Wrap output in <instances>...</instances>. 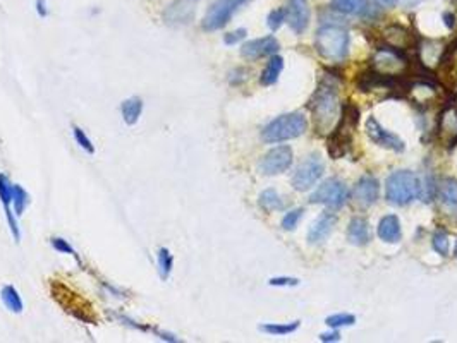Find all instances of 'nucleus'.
<instances>
[{
    "label": "nucleus",
    "mask_w": 457,
    "mask_h": 343,
    "mask_svg": "<svg viewBox=\"0 0 457 343\" xmlns=\"http://www.w3.org/2000/svg\"><path fill=\"white\" fill-rule=\"evenodd\" d=\"M310 110L313 115L317 134L327 136L328 132L334 131L341 118V100H338L337 86L330 81H323L311 98Z\"/></svg>",
    "instance_id": "f257e3e1"
},
{
    "label": "nucleus",
    "mask_w": 457,
    "mask_h": 343,
    "mask_svg": "<svg viewBox=\"0 0 457 343\" xmlns=\"http://www.w3.org/2000/svg\"><path fill=\"white\" fill-rule=\"evenodd\" d=\"M387 201L395 206H406L421 196V181L411 170H399L387 179Z\"/></svg>",
    "instance_id": "f03ea898"
},
{
    "label": "nucleus",
    "mask_w": 457,
    "mask_h": 343,
    "mask_svg": "<svg viewBox=\"0 0 457 343\" xmlns=\"http://www.w3.org/2000/svg\"><path fill=\"white\" fill-rule=\"evenodd\" d=\"M317 50L328 60H342L349 52V33L341 26L325 25L317 31Z\"/></svg>",
    "instance_id": "7ed1b4c3"
},
{
    "label": "nucleus",
    "mask_w": 457,
    "mask_h": 343,
    "mask_svg": "<svg viewBox=\"0 0 457 343\" xmlns=\"http://www.w3.org/2000/svg\"><path fill=\"white\" fill-rule=\"evenodd\" d=\"M308 127L306 117L299 112L294 114H284L277 117L275 120L270 122L265 129L262 131V139L265 142H280L287 141V139L299 138Z\"/></svg>",
    "instance_id": "20e7f679"
},
{
    "label": "nucleus",
    "mask_w": 457,
    "mask_h": 343,
    "mask_svg": "<svg viewBox=\"0 0 457 343\" xmlns=\"http://www.w3.org/2000/svg\"><path fill=\"white\" fill-rule=\"evenodd\" d=\"M360 112L354 107L347 105L344 107V114L338 118L337 125L332 131V138L328 141V153L332 158H342L351 148L353 142V129L356 127Z\"/></svg>",
    "instance_id": "39448f33"
},
{
    "label": "nucleus",
    "mask_w": 457,
    "mask_h": 343,
    "mask_svg": "<svg viewBox=\"0 0 457 343\" xmlns=\"http://www.w3.org/2000/svg\"><path fill=\"white\" fill-rule=\"evenodd\" d=\"M371 64H373L375 73L384 74V76L388 77L406 76L409 71V66H411L408 57L402 55L401 50H395L387 45L380 47V49L375 52Z\"/></svg>",
    "instance_id": "423d86ee"
},
{
    "label": "nucleus",
    "mask_w": 457,
    "mask_h": 343,
    "mask_svg": "<svg viewBox=\"0 0 457 343\" xmlns=\"http://www.w3.org/2000/svg\"><path fill=\"white\" fill-rule=\"evenodd\" d=\"M248 2L249 0H215L206 11L205 18H203L201 28L210 33L219 31L223 26L229 25L232 16Z\"/></svg>",
    "instance_id": "0eeeda50"
},
{
    "label": "nucleus",
    "mask_w": 457,
    "mask_h": 343,
    "mask_svg": "<svg viewBox=\"0 0 457 343\" xmlns=\"http://www.w3.org/2000/svg\"><path fill=\"white\" fill-rule=\"evenodd\" d=\"M347 199H349V189L338 179H328L310 196L311 205H323L330 209L342 208Z\"/></svg>",
    "instance_id": "6e6552de"
},
{
    "label": "nucleus",
    "mask_w": 457,
    "mask_h": 343,
    "mask_svg": "<svg viewBox=\"0 0 457 343\" xmlns=\"http://www.w3.org/2000/svg\"><path fill=\"white\" fill-rule=\"evenodd\" d=\"M325 172V163L321 160V156L318 153L308 156L304 162H301V165L297 166V170L293 175V188L296 191H308V189L313 188L320 177Z\"/></svg>",
    "instance_id": "1a4fd4ad"
},
{
    "label": "nucleus",
    "mask_w": 457,
    "mask_h": 343,
    "mask_svg": "<svg viewBox=\"0 0 457 343\" xmlns=\"http://www.w3.org/2000/svg\"><path fill=\"white\" fill-rule=\"evenodd\" d=\"M293 149L289 146H277L262 156L258 162L260 174L279 175L293 165Z\"/></svg>",
    "instance_id": "9d476101"
},
{
    "label": "nucleus",
    "mask_w": 457,
    "mask_h": 343,
    "mask_svg": "<svg viewBox=\"0 0 457 343\" xmlns=\"http://www.w3.org/2000/svg\"><path fill=\"white\" fill-rule=\"evenodd\" d=\"M198 4L199 0H172L164 11V14H162V19L169 26L189 25L193 18H195Z\"/></svg>",
    "instance_id": "9b49d317"
},
{
    "label": "nucleus",
    "mask_w": 457,
    "mask_h": 343,
    "mask_svg": "<svg viewBox=\"0 0 457 343\" xmlns=\"http://www.w3.org/2000/svg\"><path fill=\"white\" fill-rule=\"evenodd\" d=\"M365 131H367L368 138L375 142V144L382 146V148L392 149V151H404V141L401 138H397L395 134L388 132L387 129H384L380 125V122L375 117H368L367 124H365Z\"/></svg>",
    "instance_id": "f8f14e48"
},
{
    "label": "nucleus",
    "mask_w": 457,
    "mask_h": 343,
    "mask_svg": "<svg viewBox=\"0 0 457 343\" xmlns=\"http://www.w3.org/2000/svg\"><path fill=\"white\" fill-rule=\"evenodd\" d=\"M436 138L445 148L457 144V105H449L440 114L436 125Z\"/></svg>",
    "instance_id": "ddd939ff"
},
{
    "label": "nucleus",
    "mask_w": 457,
    "mask_h": 343,
    "mask_svg": "<svg viewBox=\"0 0 457 343\" xmlns=\"http://www.w3.org/2000/svg\"><path fill=\"white\" fill-rule=\"evenodd\" d=\"M0 201H2V206H4V213H5V220L9 223V230H11L12 237H14L16 242L21 240V230H19L18 220H16V213H12L11 206H12V182L11 179L8 177L5 174H0Z\"/></svg>",
    "instance_id": "4468645a"
},
{
    "label": "nucleus",
    "mask_w": 457,
    "mask_h": 343,
    "mask_svg": "<svg viewBox=\"0 0 457 343\" xmlns=\"http://www.w3.org/2000/svg\"><path fill=\"white\" fill-rule=\"evenodd\" d=\"M280 45L273 36H265V38H256L251 40V42H246L245 45L241 47V55L245 59L249 60H256L262 59V57H269L273 55L275 52H279Z\"/></svg>",
    "instance_id": "2eb2a0df"
},
{
    "label": "nucleus",
    "mask_w": 457,
    "mask_h": 343,
    "mask_svg": "<svg viewBox=\"0 0 457 343\" xmlns=\"http://www.w3.org/2000/svg\"><path fill=\"white\" fill-rule=\"evenodd\" d=\"M382 38L387 47L395 50H409L416 47V36L408 28H402L399 25H392L382 31Z\"/></svg>",
    "instance_id": "dca6fc26"
},
{
    "label": "nucleus",
    "mask_w": 457,
    "mask_h": 343,
    "mask_svg": "<svg viewBox=\"0 0 457 343\" xmlns=\"http://www.w3.org/2000/svg\"><path fill=\"white\" fill-rule=\"evenodd\" d=\"M286 12V21L289 23L293 31L297 35L304 33V29L308 28V23H310V8H308L306 0H289Z\"/></svg>",
    "instance_id": "f3484780"
},
{
    "label": "nucleus",
    "mask_w": 457,
    "mask_h": 343,
    "mask_svg": "<svg viewBox=\"0 0 457 343\" xmlns=\"http://www.w3.org/2000/svg\"><path fill=\"white\" fill-rule=\"evenodd\" d=\"M378 194H380V186L375 177L370 175H365L358 181L356 188H354V199L360 206H371L373 203H377Z\"/></svg>",
    "instance_id": "a211bd4d"
},
{
    "label": "nucleus",
    "mask_w": 457,
    "mask_h": 343,
    "mask_svg": "<svg viewBox=\"0 0 457 343\" xmlns=\"http://www.w3.org/2000/svg\"><path fill=\"white\" fill-rule=\"evenodd\" d=\"M335 223H337V216L334 213H323L320 218L314 220V223L308 230V242L320 244L327 240L330 232L334 230Z\"/></svg>",
    "instance_id": "6ab92c4d"
},
{
    "label": "nucleus",
    "mask_w": 457,
    "mask_h": 343,
    "mask_svg": "<svg viewBox=\"0 0 457 343\" xmlns=\"http://www.w3.org/2000/svg\"><path fill=\"white\" fill-rule=\"evenodd\" d=\"M347 240L354 246H368L371 240L370 223L365 218H360V216L351 220L349 227H347Z\"/></svg>",
    "instance_id": "aec40b11"
},
{
    "label": "nucleus",
    "mask_w": 457,
    "mask_h": 343,
    "mask_svg": "<svg viewBox=\"0 0 457 343\" xmlns=\"http://www.w3.org/2000/svg\"><path fill=\"white\" fill-rule=\"evenodd\" d=\"M378 237H380L384 242L395 244L401 240L402 230H401V222L395 215H387L380 220L378 223Z\"/></svg>",
    "instance_id": "412c9836"
},
{
    "label": "nucleus",
    "mask_w": 457,
    "mask_h": 343,
    "mask_svg": "<svg viewBox=\"0 0 457 343\" xmlns=\"http://www.w3.org/2000/svg\"><path fill=\"white\" fill-rule=\"evenodd\" d=\"M440 62V74L445 81H450V83H456L457 81V42L454 43L452 47L443 52L442 59L439 60Z\"/></svg>",
    "instance_id": "4be33fe9"
},
{
    "label": "nucleus",
    "mask_w": 457,
    "mask_h": 343,
    "mask_svg": "<svg viewBox=\"0 0 457 343\" xmlns=\"http://www.w3.org/2000/svg\"><path fill=\"white\" fill-rule=\"evenodd\" d=\"M332 8L351 16H367L371 11L368 0H332Z\"/></svg>",
    "instance_id": "5701e85b"
},
{
    "label": "nucleus",
    "mask_w": 457,
    "mask_h": 343,
    "mask_svg": "<svg viewBox=\"0 0 457 343\" xmlns=\"http://www.w3.org/2000/svg\"><path fill=\"white\" fill-rule=\"evenodd\" d=\"M143 100L140 97H131L121 103V114H123V120L127 125H136L140 120L141 114H143Z\"/></svg>",
    "instance_id": "b1692460"
},
{
    "label": "nucleus",
    "mask_w": 457,
    "mask_h": 343,
    "mask_svg": "<svg viewBox=\"0 0 457 343\" xmlns=\"http://www.w3.org/2000/svg\"><path fill=\"white\" fill-rule=\"evenodd\" d=\"M0 298L4 302L5 307L14 314H21L25 311V302H23L21 295H19L18 288L14 285H4L0 290Z\"/></svg>",
    "instance_id": "393cba45"
},
{
    "label": "nucleus",
    "mask_w": 457,
    "mask_h": 343,
    "mask_svg": "<svg viewBox=\"0 0 457 343\" xmlns=\"http://www.w3.org/2000/svg\"><path fill=\"white\" fill-rule=\"evenodd\" d=\"M284 69V59L279 55H272V59L269 60V64L265 66V69H263L262 76H260V83L263 84V86H272V84L277 83V79H279L280 73H282Z\"/></svg>",
    "instance_id": "a878e982"
},
{
    "label": "nucleus",
    "mask_w": 457,
    "mask_h": 343,
    "mask_svg": "<svg viewBox=\"0 0 457 343\" xmlns=\"http://www.w3.org/2000/svg\"><path fill=\"white\" fill-rule=\"evenodd\" d=\"M440 199L449 208H457V181L456 179H445L440 186Z\"/></svg>",
    "instance_id": "bb28decb"
},
{
    "label": "nucleus",
    "mask_w": 457,
    "mask_h": 343,
    "mask_svg": "<svg viewBox=\"0 0 457 343\" xmlns=\"http://www.w3.org/2000/svg\"><path fill=\"white\" fill-rule=\"evenodd\" d=\"M157 264L162 280H169V277H171L172 273V268H174V256H172V253L167 247H160V249H158Z\"/></svg>",
    "instance_id": "cd10ccee"
},
{
    "label": "nucleus",
    "mask_w": 457,
    "mask_h": 343,
    "mask_svg": "<svg viewBox=\"0 0 457 343\" xmlns=\"http://www.w3.org/2000/svg\"><path fill=\"white\" fill-rule=\"evenodd\" d=\"M258 205H260V208L265 209L267 213L277 212V209L284 208V203L280 201V196L277 194L273 189H267V191H263L262 194H260Z\"/></svg>",
    "instance_id": "c85d7f7f"
},
{
    "label": "nucleus",
    "mask_w": 457,
    "mask_h": 343,
    "mask_svg": "<svg viewBox=\"0 0 457 343\" xmlns=\"http://www.w3.org/2000/svg\"><path fill=\"white\" fill-rule=\"evenodd\" d=\"M28 205H29L28 192H26L19 184H12V206H14L16 215L21 216Z\"/></svg>",
    "instance_id": "c756f323"
},
{
    "label": "nucleus",
    "mask_w": 457,
    "mask_h": 343,
    "mask_svg": "<svg viewBox=\"0 0 457 343\" xmlns=\"http://www.w3.org/2000/svg\"><path fill=\"white\" fill-rule=\"evenodd\" d=\"M297 328H299V321L287 322V325H275V322H270V325L260 326V329H262L263 333H269V335H275V336L289 335V333L296 331Z\"/></svg>",
    "instance_id": "7c9ffc66"
},
{
    "label": "nucleus",
    "mask_w": 457,
    "mask_h": 343,
    "mask_svg": "<svg viewBox=\"0 0 457 343\" xmlns=\"http://www.w3.org/2000/svg\"><path fill=\"white\" fill-rule=\"evenodd\" d=\"M432 246H433V249L440 254V256H449L450 240H449V236H447V232L439 230V232L433 233Z\"/></svg>",
    "instance_id": "2f4dec72"
},
{
    "label": "nucleus",
    "mask_w": 457,
    "mask_h": 343,
    "mask_svg": "<svg viewBox=\"0 0 457 343\" xmlns=\"http://www.w3.org/2000/svg\"><path fill=\"white\" fill-rule=\"evenodd\" d=\"M325 322H327L332 329L342 328V326H353L354 322H356V316L347 314V312H341V314L328 316V318L325 319Z\"/></svg>",
    "instance_id": "473e14b6"
},
{
    "label": "nucleus",
    "mask_w": 457,
    "mask_h": 343,
    "mask_svg": "<svg viewBox=\"0 0 457 343\" xmlns=\"http://www.w3.org/2000/svg\"><path fill=\"white\" fill-rule=\"evenodd\" d=\"M73 136H74V141L79 144L81 149H84V151L88 153V155H95V144L91 142V139L88 138L86 132L83 131V129L79 127V125H74L73 127Z\"/></svg>",
    "instance_id": "72a5a7b5"
},
{
    "label": "nucleus",
    "mask_w": 457,
    "mask_h": 343,
    "mask_svg": "<svg viewBox=\"0 0 457 343\" xmlns=\"http://www.w3.org/2000/svg\"><path fill=\"white\" fill-rule=\"evenodd\" d=\"M50 244H52V247L57 251V253L69 254V256H73L74 259L81 264V259H79V256H77L76 249H74V247L71 246L66 239H62V237H52V239H50Z\"/></svg>",
    "instance_id": "f704fd0d"
},
{
    "label": "nucleus",
    "mask_w": 457,
    "mask_h": 343,
    "mask_svg": "<svg viewBox=\"0 0 457 343\" xmlns=\"http://www.w3.org/2000/svg\"><path fill=\"white\" fill-rule=\"evenodd\" d=\"M286 18H287L286 9H275V11L270 12L269 18H267V23H269V28L272 29V31H277V29H279L280 26L284 25Z\"/></svg>",
    "instance_id": "c9c22d12"
},
{
    "label": "nucleus",
    "mask_w": 457,
    "mask_h": 343,
    "mask_svg": "<svg viewBox=\"0 0 457 343\" xmlns=\"http://www.w3.org/2000/svg\"><path fill=\"white\" fill-rule=\"evenodd\" d=\"M301 216H303V208H296V209H293V212H289L282 218V229L294 230L297 227V222L301 220Z\"/></svg>",
    "instance_id": "e433bc0d"
},
{
    "label": "nucleus",
    "mask_w": 457,
    "mask_h": 343,
    "mask_svg": "<svg viewBox=\"0 0 457 343\" xmlns=\"http://www.w3.org/2000/svg\"><path fill=\"white\" fill-rule=\"evenodd\" d=\"M246 35H248V31H246L245 28H239L236 29V31L227 33V35L223 36V43H225V45H236V43H239L241 40H245Z\"/></svg>",
    "instance_id": "4c0bfd02"
},
{
    "label": "nucleus",
    "mask_w": 457,
    "mask_h": 343,
    "mask_svg": "<svg viewBox=\"0 0 457 343\" xmlns=\"http://www.w3.org/2000/svg\"><path fill=\"white\" fill-rule=\"evenodd\" d=\"M269 283L273 285V287H293V285L299 283V280H296V278L280 277V278H272Z\"/></svg>",
    "instance_id": "58836bf2"
},
{
    "label": "nucleus",
    "mask_w": 457,
    "mask_h": 343,
    "mask_svg": "<svg viewBox=\"0 0 457 343\" xmlns=\"http://www.w3.org/2000/svg\"><path fill=\"white\" fill-rule=\"evenodd\" d=\"M35 5L36 14H38L40 18H47V16H49V8H47L45 0H35Z\"/></svg>",
    "instance_id": "ea45409f"
},
{
    "label": "nucleus",
    "mask_w": 457,
    "mask_h": 343,
    "mask_svg": "<svg viewBox=\"0 0 457 343\" xmlns=\"http://www.w3.org/2000/svg\"><path fill=\"white\" fill-rule=\"evenodd\" d=\"M321 342H338L341 340V333L338 331H330V333H323L320 335Z\"/></svg>",
    "instance_id": "a19ab883"
},
{
    "label": "nucleus",
    "mask_w": 457,
    "mask_h": 343,
    "mask_svg": "<svg viewBox=\"0 0 457 343\" xmlns=\"http://www.w3.org/2000/svg\"><path fill=\"white\" fill-rule=\"evenodd\" d=\"M442 19L447 28H454V26H456V16H454L452 12H443Z\"/></svg>",
    "instance_id": "79ce46f5"
},
{
    "label": "nucleus",
    "mask_w": 457,
    "mask_h": 343,
    "mask_svg": "<svg viewBox=\"0 0 457 343\" xmlns=\"http://www.w3.org/2000/svg\"><path fill=\"white\" fill-rule=\"evenodd\" d=\"M375 2H378V4L384 5V8L392 9V8H395V5H397L399 0H375Z\"/></svg>",
    "instance_id": "37998d69"
},
{
    "label": "nucleus",
    "mask_w": 457,
    "mask_h": 343,
    "mask_svg": "<svg viewBox=\"0 0 457 343\" xmlns=\"http://www.w3.org/2000/svg\"><path fill=\"white\" fill-rule=\"evenodd\" d=\"M418 2H419V0H404V4L408 5V8H412V5H416Z\"/></svg>",
    "instance_id": "c03bdc74"
},
{
    "label": "nucleus",
    "mask_w": 457,
    "mask_h": 343,
    "mask_svg": "<svg viewBox=\"0 0 457 343\" xmlns=\"http://www.w3.org/2000/svg\"><path fill=\"white\" fill-rule=\"evenodd\" d=\"M456 256H457V242H456Z\"/></svg>",
    "instance_id": "a18cd8bd"
}]
</instances>
